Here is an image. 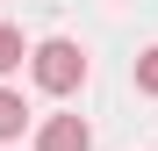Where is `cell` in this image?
I'll return each instance as SVG.
<instances>
[{"label":"cell","instance_id":"7a4b0ae2","mask_svg":"<svg viewBox=\"0 0 158 151\" xmlns=\"http://www.w3.org/2000/svg\"><path fill=\"white\" fill-rule=\"evenodd\" d=\"M36 151H94V130L79 115H50L43 130H36Z\"/></svg>","mask_w":158,"mask_h":151},{"label":"cell","instance_id":"6da1fadb","mask_svg":"<svg viewBox=\"0 0 158 151\" xmlns=\"http://www.w3.org/2000/svg\"><path fill=\"white\" fill-rule=\"evenodd\" d=\"M29 72H36L43 94H79L86 86V50H79L72 36H50V43L29 50Z\"/></svg>","mask_w":158,"mask_h":151},{"label":"cell","instance_id":"5b68a950","mask_svg":"<svg viewBox=\"0 0 158 151\" xmlns=\"http://www.w3.org/2000/svg\"><path fill=\"white\" fill-rule=\"evenodd\" d=\"M137 94H158V50L137 58Z\"/></svg>","mask_w":158,"mask_h":151},{"label":"cell","instance_id":"3957f363","mask_svg":"<svg viewBox=\"0 0 158 151\" xmlns=\"http://www.w3.org/2000/svg\"><path fill=\"white\" fill-rule=\"evenodd\" d=\"M22 130H29V101H22L15 86H0V144H15Z\"/></svg>","mask_w":158,"mask_h":151},{"label":"cell","instance_id":"277c9868","mask_svg":"<svg viewBox=\"0 0 158 151\" xmlns=\"http://www.w3.org/2000/svg\"><path fill=\"white\" fill-rule=\"evenodd\" d=\"M22 58H29V43H22V29H15V22H0V79H7V72H15Z\"/></svg>","mask_w":158,"mask_h":151}]
</instances>
